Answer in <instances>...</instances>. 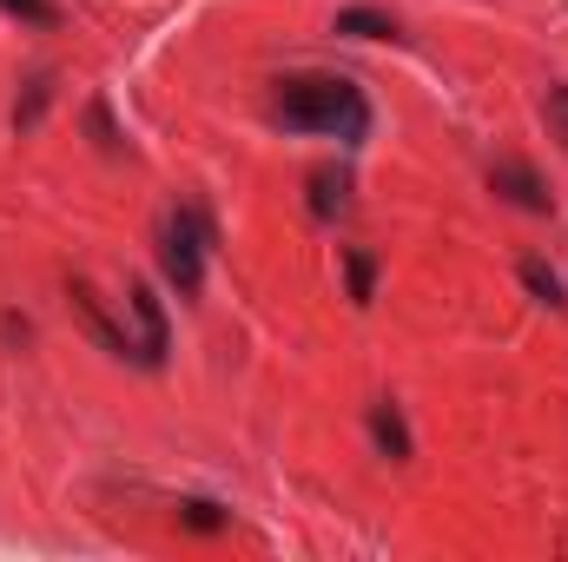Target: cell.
Returning <instances> with one entry per match:
<instances>
[{
	"label": "cell",
	"instance_id": "obj_3",
	"mask_svg": "<svg viewBox=\"0 0 568 562\" xmlns=\"http://www.w3.org/2000/svg\"><path fill=\"white\" fill-rule=\"evenodd\" d=\"M126 311H133V324H140V364L145 371H159L165 364V351H172V331H165V304H159V291L145 279L126 284Z\"/></svg>",
	"mask_w": 568,
	"mask_h": 562
},
{
	"label": "cell",
	"instance_id": "obj_5",
	"mask_svg": "<svg viewBox=\"0 0 568 562\" xmlns=\"http://www.w3.org/2000/svg\"><path fill=\"white\" fill-rule=\"evenodd\" d=\"M489 185H496L509 205H523V212H549V192H542V179H536L523 159H496V165H489Z\"/></svg>",
	"mask_w": 568,
	"mask_h": 562
},
{
	"label": "cell",
	"instance_id": "obj_8",
	"mask_svg": "<svg viewBox=\"0 0 568 562\" xmlns=\"http://www.w3.org/2000/svg\"><path fill=\"white\" fill-rule=\"evenodd\" d=\"M311 212L317 219H337L344 212V179L337 172H311Z\"/></svg>",
	"mask_w": 568,
	"mask_h": 562
},
{
	"label": "cell",
	"instance_id": "obj_11",
	"mask_svg": "<svg viewBox=\"0 0 568 562\" xmlns=\"http://www.w3.org/2000/svg\"><path fill=\"white\" fill-rule=\"evenodd\" d=\"M7 13H20V20H33V27H53L60 13H53V0H0Z\"/></svg>",
	"mask_w": 568,
	"mask_h": 562
},
{
	"label": "cell",
	"instance_id": "obj_13",
	"mask_svg": "<svg viewBox=\"0 0 568 562\" xmlns=\"http://www.w3.org/2000/svg\"><path fill=\"white\" fill-rule=\"evenodd\" d=\"M549 127H556V140L568 145V87H549Z\"/></svg>",
	"mask_w": 568,
	"mask_h": 562
},
{
	"label": "cell",
	"instance_id": "obj_7",
	"mask_svg": "<svg viewBox=\"0 0 568 562\" xmlns=\"http://www.w3.org/2000/svg\"><path fill=\"white\" fill-rule=\"evenodd\" d=\"M344 279H351V298H357V304H371V298H377V259L357 252V245H344Z\"/></svg>",
	"mask_w": 568,
	"mask_h": 562
},
{
	"label": "cell",
	"instance_id": "obj_6",
	"mask_svg": "<svg viewBox=\"0 0 568 562\" xmlns=\"http://www.w3.org/2000/svg\"><path fill=\"white\" fill-rule=\"evenodd\" d=\"M371 436H377V450L390 456V463H410V423H404V411L384 398V404H371Z\"/></svg>",
	"mask_w": 568,
	"mask_h": 562
},
{
	"label": "cell",
	"instance_id": "obj_9",
	"mask_svg": "<svg viewBox=\"0 0 568 562\" xmlns=\"http://www.w3.org/2000/svg\"><path fill=\"white\" fill-rule=\"evenodd\" d=\"M523 284H529V291H536L542 304H568V298H562V279H556V272H549L542 259H523Z\"/></svg>",
	"mask_w": 568,
	"mask_h": 562
},
{
	"label": "cell",
	"instance_id": "obj_2",
	"mask_svg": "<svg viewBox=\"0 0 568 562\" xmlns=\"http://www.w3.org/2000/svg\"><path fill=\"white\" fill-rule=\"evenodd\" d=\"M205 252H212V219H205L199 205L165 212V225H159V272L179 284V298H199V284H205Z\"/></svg>",
	"mask_w": 568,
	"mask_h": 562
},
{
	"label": "cell",
	"instance_id": "obj_12",
	"mask_svg": "<svg viewBox=\"0 0 568 562\" xmlns=\"http://www.w3.org/2000/svg\"><path fill=\"white\" fill-rule=\"evenodd\" d=\"M179 516H185L192 530H225V516H219V503H179Z\"/></svg>",
	"mask_w": 568,
	"mask_h": 562
},
{
	"label": "cell",
	"instance_id": "obj_4",
	"mask_svg": "<svg viewBox=\"0 0 568 562\" xmlns=\"http://www.w3.org/2000/svg\"><path fill=\"white\" fill-rule=\"evenodd\" d=\"M67 298H73V318L87 324V338H93V344H100L106 358H133V364H140V344H133V338H126V331H120V324H113V318L100 311V298H93L87 284L73 279V291H67Z\"/></svg>",
	"mask_w": 568,
	"mask_h": 562
},
{
	"label": "cell",
	"instance_id": "obj_1",
	"mask_svg": "<svg viewBox=\"0 0 568 562\" xmlns=\"http://www.w3.org/2000/svg\"><path fill=\"white\" fill-rule=\"evenodd\" d=\"M291 133H331V140H364L371 133V100L364 87L337 80V73H304V80H278V100H272Z\"/></svg>",
	"mask_w": 568,
	"mask_h": 562
},
{
	"label": "cell",
	"instance_id": "obj_10",
	"mask_svg": "<svg viewBox=\"0 0 568 562\" xmlns=\"http://www.w3.org/2000/svg\"><path fill=\"white\" fill-rule=\"evenodd\" d=\"M337 33H364V40H377V33H390V20L371 13V7H344V13H337Z\"/></svg>",
	"mask_w": 568,
	"mask_h": 562
}]
</instances>
